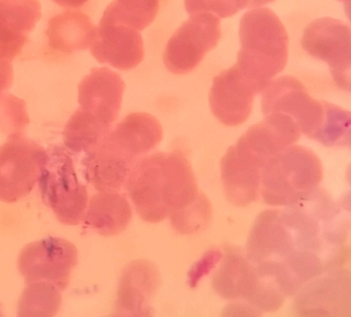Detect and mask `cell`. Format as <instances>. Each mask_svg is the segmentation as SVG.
Instances as JSON below:
<instances>
[{
  "instance_id": "cell-27",
  "label": "cell",
  "mask_w": 351,
  "mask_h": 317,
  "mask_svg": "<svg viewBox=\"0 0 351 317\" xmlns=\"http://www.w3.org/2000/svg\"><path fill=\"white\" fill-rule=\"evenodd\" d=\"M250 0H185L189 14L197 12H210L219 19L234 16L240 10L248 8Z\"/></svg>"
},
{
  "instance_id": "cell-2",
  "label": "cell",
  "mask_w": 351,
  "mask_h": 317,
  "mask_svg": "<svg viewBox=\"0 0 351 317\" xmlns=\"http://www.w3.org/2000/svg\"><path fill=\"white\" fill-rule=\"evenodd\" d=\"M162 139V128L154 115L130 114L86 152V178L97 191H120L132 165L151 153Z\"/></svg>"
},
{
  "instance_id": "cell-14",
  "label": "cell",
  "mask_w": 351,
  "mask_h": 317,
  "mask_svg": "<svg viewBox=\"0 0 351 317\" xmlns=\"http://www.w3.org/2000/svg\"><path fill=\"white\" fill-rule=\"evenodd\" d=\"M268 160L253 151L241 137L228 148L221 167L223 192L230 203L246 207L258 200L263 170Z\"/></svg>"
},
{
  "instance_id": "cell-21",
  "label": "cell",
  "mask_w": 351,
  "mask_h": 317,
  "mask_svg": "<svg viewBox=\"0 0 351 317\" xmlns=\"http://www.w3.org/2000/svg\"><path fill=\"white\" fill-rule=\"evenodd\" d=\"M83 220L88 227L104 236L124 232L132 217L128 198L119 191H102L92 197Z\"/></svg>"
},
{
  "instance_id": "cell-15",
  "label": "cell",
  "mask_w": 351,
  "mask_h": 317,
  "mask_svg": "<svg viewBox=\"0 0 351 317\" xmlns=\"http://www.w3.org/2000/svg\"><path fill=\"white\" fill-rule=\"evenodd\" d=\"M293 312L300 316H349L350 272L341 268L307 282L296 293Z\"/></svg>"
},
{
  "instance_id": "cell-13",
  "label": "cell",
  "mask_w": 351,
  "mask_h": 317,
  "mask_svg": "<svg viewBox=\"0 0 351 317\" xmlns=\"http://www.w3.org/2000/svg\"><path fill=\"white\" fill-rule=\"evenodd\" d=\"M165 153H149L132 165L125 187L143 221L158 223L169 216L163 171Z\"/></svg>"
},
{
  "instance_id": "cell-9",
  "label": "cell",
  "mask_w": 351,
  "mask_h": 317,
  "mask_svg": "<svg viewBox=\"0 0 351 317\" xmlns=\"http://www.w3.org/2000/svg\"><path fill=\"white\" fill-rule=\"evenodd\" d=\"M212 287L224 298L244 301V304L239 305L254 316L266 312L273 302L271 291L239 248L226 250L219 270L213 277Z\"/></svg>"
},
{
  "instance_id": "cell-6",
  "label": "cell",
  "mask_w": 351,
  "mask_h": 317,
  "mask_svg": "<svg viewBox=\"0 0 351 317\" xmlns=\"http://www.w3.org/2000/svg\"><path fill=\"white\" fill-rule=\"evenodd\" d=\"M44 203L66 226H77L88 205L87 187L78 180L71 156L62 149L49 154L38 180Z\"/></svg>"
},
{
  "instance_id": "cell-19",
  "label": "cell",
  "mask_w": 351,
  "mask_h": 317,
  "mask_svg": "<svg viewBox=\"0 0 351 317\" xmlns=\"http://www.w3.org/2000/svg\"><path fill=\"white\" fill-rule=\"evenodd\" d=\"M160 277L151 262L137 261L128 265L121 279L117 309L123 316H145L149 299L156 292Z\"/></svg>"
},
{
  "instance_id": "cell-23",
  "label": "cell",
  "mask_w": 351,
  "mask_h": 317,
  "mask_svg": "<svg viewBox=\"0 0 351 317\" xmlns=\"http://www.w3.org/2000/svg\"><path fill=\"white\" fill-rule=\"evenodd\" d=\"M159 3L160 0H114L102 16L141 32L156 19Z\"/></svg>"
},
{
  "instance_id": "cell-1",
  "label": "cell",
  "mask_w": 351,
  "mask_h": 317,
  "mask_svg": "<svg viewBox=\"0 0 351 317\" xmlns=\"http://www.w3.org/2000/svg\"><path fill=\"white\" fill-rule=\"evenodd\" d=\"M350 224L343 206L317 189L284 209L258 216L251 237L253 258L275 275L286 296H295L307 282L348 261Z\"/></svg>"
},
{
  "instance_id": "cell-20",
  "label": "cell",
  "mask_w": 351,
  "mask_h": 317,
  "mask_svg": "<svg viewBox=\"0 0 351 317\" xmlns=\"http://www.w3.org/2000/svg\"><path fill=\"white\" fill-rule=\"evenodd\" d=\"M95 32L96 26L88 15L67 9L50 19L45 34L51 49L71 54L90 48Z\"/></svg>"
},
{
  "instance_id": "cell-7",
  "label": "cell",
  "mask_w": 351,
  "mask_h": 317,
  "mask_svg": "<svg viewBox=\"0 0 351 317\" xmlns=\"http://www.w3.org/2000/svg\"><path fill=\"white\" fill-rule=\"evenodd\" d=\"M48 160L45 148L24 132L10 134L0 146V201L14 203L27 197Z\"/></svg>"
},
{
  "instance_id": "cell-11",
  "label": "cell",
  "mask_w": 351,
  "mask_h": 317,
  "mask_svg": "<svg viewBox=\"0 0 351 317\" xmlns=\"http://www.w3.org/2000/svg\"><path fill=\"white\" fill-rule=\"evenodd\" d=\"M77 247L70 241L49 237L25 246L17 267L27 284L47 281L60 291L70 283L73 269L78 261Z\"/></svg>"
},
{
  "instance_id": "cell-12",
  "label": "cell",
  "mask_w": 351,
  "mask_h": 317,
  "mask_svg": "<svg viewBox=\"0 0 351 317\" xmlns=\"http://www.w3.org/2000/svg\"><path fill=\"white\" fill-rule=\"evenodd\" d=\"M302 48L327 63L339 89L350 92V28L341 21L324 17L304 29Z\"/></svg>"
},
{
  "instance_id": "cell-25",
  "label": "cell",
  "mask_w": 351,
  "mask_h": 317,
  "mask_svg": "<svg viewBox=\"0 0 351 317\" xmlns=\"http://www.w3.org/2000/svg\"><path fill=\"white\" fill-rule=\"evenodd\" d=\"M212 215L210 201L200 193L199 198L186 209L171 213L172 226L181 234H193L208 224Z\"/></svg>"
},
{
  "instance_id": "cell-17",
  "label": "cell",
  "mask_w": 351,
  "mask_h": 317,
  "mask_svg": "<svg viewBox=\"0 0 351 317\" xmlns=\"http://www.w3.org/2000/svg\"><path fill=\"white\" fill-rule=\"evenodd\" d=\"M90 53L102 64L130 71L145 59V44L140 31L102 16L96 27Z\"/></svg>"
},
{
  "instance_id": "cell-3",
  "label": "cell",
  "mask_w": 351,
  "mask_h": 317,
  "mask_svg": "<svg viewBox=\"0 0 351 317\" xmlns=\"http://www.w3.org/2000/svg\"><path fill=\"white\" fill-rule=\"evenodd\" d=\"M125 84L107 67L92 69L78 86L80 108L63 134L75 148L88 151L110 131L119 118Z\"/></svg>"
},
{
  "instance_id": "cell-26",
  "label": "cell",
  "mask_w": 351,
  "mask_h": 317,
  "mask_svg": "<svg viewBox=\"0 0 351 317\" xmlns=\"http://www.w3.org/2000/svg\"><path fill=\"white\" fill-rule=\"evenodd\" d=\"M29 123L25 102L17 97L3 94L0 97V130L8 132H24Z\"/></svg>"
},
{
  "instance_id": "cell-5",
  "label": "cell",
  "mask_w": 351,
  "mask_h": 317,
  "mask_svg": "<svg viewBox=\"0 0 351 317\" xmlns=\"http://www.w3.org/2000/svg\"><path fill=\"white\" fill-rule=\"evenodd\" d=\"M324 170L312 150L298 145L284 149L269 159L262 173L261 194L265 204L286 207L319 188Z\"/></svg>"
},
{
  "instance_id": "cell-30",
  "label": "cell",
  "mask_w": 351,
  "mask_h": 317,
  "mask_svg": "<svg viewBox=\"0 0 351 317\" xmlns=\"http://www.w3.org/2000/svg\"><path fill=\"white\" fill-rule=\"evenodd\" d=\"M274 1H275V0H250L248 8H260L262 7V5H267Z\"/></svg>"
},
{
  "instance_id": "cell-10",
  "label": "cell",
  "mask_w": 351,
  "mask_h": 317,
  "mask_svg": "<svg viewBox=\"0 0 351 317\" xmlns=\"http://www.w3.org/2000/svg\"><path fill=\"white\" fill-rule=\"evenodd\" d=\"M265 117L280 113L290 115L309 139L315 141L326 118V102L313 99L301 82L291 76L272 80L263 91Z\"/></svg>"
},
{
  "instance_id": "cell-8",
  "label": "cell",
  "mask_w": 351,
  "mask_h": 317,
  "mask_svg": "<svg viewBox=\"0 0 351 317\" xmlns=\"http://www.w3.org/2000/svg\"><path fill=\"white\" fill-rule=\"evenodd\" d=\"M189 15L167 43L163 56L165 67L177 75L193 71L221 38L217 15L206 11Z\"/></svg>"
},
{
  "instance_id": "cell-28",
  "label": "cell",
  "mask_w": 351,
  "mask_h": 317,
  "mask_svg": "<svg viewBox=\"0 0 351 317\" xmlns=\"http://www.w3.org/2000/svg\"><path fill=\"white\" fill-rule=\"evenodd\" d=\"M14 82V70L11 61L0 57V95L5 94Z\"/></svg>"
},
{
  "instance_id": "cell-16",
  "label": "cell",
  "mask_w": 351,
  "mask_h": 317,
  "mask_svg": "<svg viewBox=\"0 0 351 317\" xmlns=\"http://www.w3.org/2000/svg\"><path fill=\"white\" fill-rule=\"evenodd\" d=\"M258 93L261 91L258 86L234 64L213 80L209 95L211 112L223 125L240 126L250 117Z\"/></svg>"
},
{
  "instance_id": "cell-4",
  "label": "cell",
  "mask_w": 351,
  "mask_h": 317,
  "mask_svg": "<svg viewBox=\"0 0 351 317\" xmlns=\"http://www.w3.org/2000/svg\"><path fill=\"white\" fill-rule=\"evenodd\" d=\"M239 38L241 49L235 65L263 92L287 65L289 34L278 15L263 8L241 17Z\"/></svg>"
},
{
  "instance_id": "cell-22",
  "label": "cell",
  "mask_w": 351,
  "mask_h": 317,
  "mask_svg": "<svg viewBox=\"0 0 351 317\" xmlns=\"http://www.w3.org/2000/svg\"><path fill=\"white\" fill-rule=\"evenodd\" d=\"M60 290L47 281L27 284L22 292L17 316L21 317H50L59 313L62 305Z\"/></svg>"
},
{
  "instance_id": "cell-18",
  "label": "cell",
  "mask_w": 351,
  "mask_h": 317,
  "mask_svg": "<svg viewBox=\"0 0 351 317\" xmlns=\"http://www.w3.org/2000/svg\"><path fill=\"white\" fill-rule=\"evenodd\" d=\"M41 17L38 0H0V57L15 59Z\"/></svg>"
},
{
  "instance_id": "cell-33",
  "label": "cell",
  "mask_w": 351,
  "mask_h": 317,
  "mask_svg": "<svg viewBox=\"0 0 351 317\" xmlns=\"http://www.w3.org/2000/svg\"><path fill=\"white\" fill-rule=\"evenodd\" d=\"M2 95H1V96H2ZM1 96H0V97H1Z\"/></svg>"
},
{
  "instance_id": "cell-29",
  "label": "cell",
  "mask_w": 351,
  "mask_h": 317,
  "mask_svg": "<svg viewBox=\"0 0 351 317\" xmlns=\"http://www.w3.org/2000/svg\"><path fill=\"white\" fill-rule=\"evenodd\" d=\"M62 8L69 10H77L82 8L88 0H53Z\"/></svg>"
},
{
  "instance_id": "cell-24",
  "label": "cell",
  "mask_w": 351,
  "mask_h": 317,
  "mask_svg": "<svg viewBox=\"0 0 351 317\" xmlns=\"http://www.w3.org/2000/svg\"><path fill=\"white\" fill-rule=\"evenodd\" d=\"M350 113L326 102V118L316 138L326 147L350 146Z\"/></svg>"
},
{
  "instance_id": "cell-32",
  "label": "cell",
  "mask_w": 351,
  "mask_h": 317,
  "mask_svg": "<svg viewBox=\"0 0 351 317\" xmlns=\"http://www.w3.org/2000/svg\"><path fill=\"white\" fill-rule=\"evenodd\" d=\"M2 316V314H1V313H0V316Z\"/></svg>"
},
{
  "instance_id": "cell-31",
  "label": "cell",
  "mask_w": 351,
  "mask_h": 317,
  "mask_svg": "<svg viewBox=\"0 0 351 317\" xmlns=\"http://www.w3.org/2000/svg\"><path fill=\"white\" fill-rule=\"evenodd\" d=\"M338 1L343 3L345 11L350 19V0H338Z\"/></svg>"
}]
</instances>
